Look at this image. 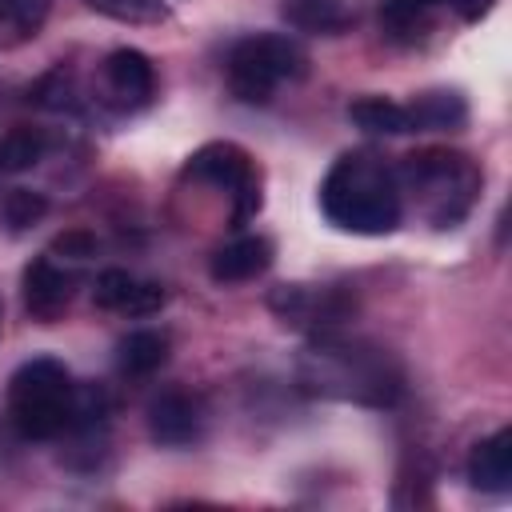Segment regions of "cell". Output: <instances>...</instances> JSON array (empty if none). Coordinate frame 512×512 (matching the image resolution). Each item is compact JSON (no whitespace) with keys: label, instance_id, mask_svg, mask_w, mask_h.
Returning a JSON list of instances; mask_svg holds the SVG:
<instances>
[{"label":"cell","instance_id":"cell-24","mask_svg":"<svg viewBox=\"0 0 512 512\" xmlns=\"http://www.w3.org/2000/svg\"><path fill=\"white\" fill-rule=\"evenodd\" d=\"M88 4H92V0H88Z\"/></svg>","mask_w":512,"mask_h":512},{"label":"cell","instance_id":"cell-13","mask_svg":"<svg viewBox=\"0 0 512 512\" xmlns=\"http://www.w3.org/2000/svg\"><path fill=\"white\" fill-rule=\"evenodd\" d=\"M468 480H472V488L492 492V496H504L512 488V432L508 428L484 436L472 448V456H468Z\"/></svg>","mask_w":512,"mask_h":512},{"label":"cell","instance_id":"cell-10","mask_svg":"<svg viewBox=\"0 0 512 512\" xmlns=\"http://www.w3.org/2000/svg\"><path fill=\"white\" fill-rule=\"evenodd\" d=\"M92 300L96 308L104 312H120V316H152L164 308V288L160 284H148V280H136L132 272L124 268H108L96 276L92 284Z\"/></svg>","mask_w":512,"mask_h":512},{"label":"cell","instance_id":"cell-21","mask_svg":"<svg viewBox=\"0 0 512 512\" xmlns=\"http://www.w3.org/2000/svg\"><path fill=\"white\" fill-rule=\"evenodd\" d=\"M92 8L116 16V20H132V24H148V20H164L168 8L160 0H92Z\"/></svg>","mask_w":512,"mask_h":512},{"label":"cell","instance_id":"cell-14","mask_svg":"<svg viewBox=\"0 0 512 512\" xmlns=\"http://www.w3.org/2000/svg\"><path fill=\"white\" fill-rule=\"evenodd\" d=\"M408 108L412 132H456L468 120V104L460 92H424Z\"/></svg>","mask_w":512,"mask_h":512},{"label":"cell","instance_id":"cell-4","mask_svg":"<svg viewBox=\"0 0 512 512\" xmlns=\"http://www.w3.org/2000/svg\"><path fill=\"white\" fill-rule=\"evenodd\" d=\"M8 416L24 440H56L76 420V380L52 356L20 364L8 380Z\"/></svg>","mask_w":512,"mask_h":512},{"label":"cell","instance_id":"cell-23","mask_svg":"<svg viewBox=\"0 0 512 512\" xmlns=\"http://www.w3.org/2000/svg\"><path fill=\"white\" fill-rule=\"evenodd\" d=\"M492 4L496 0H448V12H456L464 24H476V20H484L492 12Z\"/></svg>","mask_w":512,"mask_h":512},{"label":"cell","instance_id":"cell-2","mask_svg":"<svg viewBox=\"0 0 512 512\" xmlns=\"http://www.w3.org/2000/svg\"><path fill=\"white\" fill-rule=\"evenodd\" d=\"M324 216L356 236H388L404 216V196L396 172L372 152L340 156L320 184Z\"/></svg>","mask_w":512,"mask_h":512},{"label":"cell","instance_id":"cell-19","mask_svg":"<svg viewBox=\"0 0 512 512\" xmlns=\"http://www.w3.org/2000/svg\"><path fill=\"white\" fill-rule=\"evenodd\" d=\"M48 152V136L44 128H32V124H16L4 140H0V172L16 176V172H28L32 164H40Z\"/></svg>","mask_w":512,"mask_h":512},{"label":"cell","instance_id":"cell-17","mask_svg":"<svg viewBox=\"0 0 512 512\" xmlns=\"http://www.w3.org/2000/svg\"><path fill=\"white\" fill-rule=\"evenodd\" d=\"M348 120L372 136H404L412 132V120H408V108L388 100V96H360L348 104Z\"/></svg>","mask_w":512,"mask_h":512},{"label":"cell","instance_id":"cell-22","mask_svg":"<svg viewBox=\"0 0 512 512\" xmlns=\"http://www.w3.org/2000/svg\"><path fill=\"white\" fill-rule=\"evenodd\" d=\"M48 256H56V260H72V264H80V260H88V256H96V236H92V232H80V228H72V232H60V236L52 240V248H48Z\"/></svg>","mask_w":512,"mask_h":512},{"label":"cell","instance_id":"cell-9","mask_svg":"<svg viewBox=\"0 0 512 512\" xmlns=\"http://www.w3.org/2000/svg\"><path fill=\"white\" fill-rule=\"evenodd\" d=\"M72 288H76V276L64 272L56 256H36L24 268V308H28V316L40 320V324H56L72 304Z\"/></svg>","mask_w":512,"mask_h":512},{"label":"cell","instance_id":"cell-5","mask_svg":"<svg viewBox=\"0 0 512 512\" xmlns=\"http://www.w3.org/2000/svg\"><path fill=\"white\" fill-rule=\"evenodd\" d=\"M304 64H308V56L300 52L296 40H288L280 32H256V36H244L232 44L228 88L244 104H268L284 80L304 76Z\"/></svg>","mask_w":512,"mask_h":512},{"label":"cell","instance_id":"cell-6","mask_svg":"<svg viewBox=\"0 0 512 512\" xmlns=\"http://www.w3.org/2000/svg\"><path fill=\"white\" fill-rule=\"evenodd\" d=\"M184 172L224 188L232 196V220L236 224H244L248 216L260 212V172H256V160L240 144H232V140L204 144V148L192 152Z\"/></svg>","mask_w":512,"mask_h":512},{"label":"cell","instance_id":"cell-8","mask_svg":"<svg viewBox=\"0 0 512 512\" xmlns=\"http://www.w3.org/2000/svg\"><path fill=\"white\" fill-rule=\"evenodd\" d=\"M148 436L164 448H184L204 436V404L184 388H164L148 400Z\"/></svg>","mask_w":512,"mask_h":512},{"label":"cell","instance_id":"cell-15","mask_svg":"<svg viewBox=\"0 0 512 512\" xmlns=\"http://www.w3.org/2000/svg\"><path fill=\"white\" fill-rule=\"evenodd\" d=\"M280 12L296 32H312V36H336L352 20L344 0H284Z\"/></svg>","mask_w":512,"mask_h":512},{"label":"cell","instance_id":"cell-1","mask_svg":"<svg viewBox=\"0 0 512 512\" xmlns=\"http://www.w3.org/2000/svg\"><path fill=\"white\" fill-rule=\"evenodd\" d=\"M296 380L312 396L352 400L368 408H392L404 396V368L388 348L316 332L296 360Z\"/></svg>","mask_w":512,"mask_h":512},{"label":"cell","instance_id":"cell-18","mask_svg":"<svg viewBox=\"0 0 512 512\" xmlns=\"http://www.w3.org/2000/svg\"><path fill=\"white\" fill-rule=\"evenodd\" d=\"M52 12V0H0V52L28 44Z\"/></svg>","mask_w":512,"mask_h":512},{"label":"cell","instance_id":"cell-3","mask_svg":"<svg viewBox=\"0 0 512 512\" xmlns=\"http://www.w3.org/2000/svg\"><path fill=\"white\" fill-rule=\"evenodd\" d=\"M400 192H408L432 228H456L480 200L484 172L472 156L448 148H420L396 168Z\"/></svg>","mask_w":512,"mask_h":512},{"label":"cell","instance_id":"cell-20","mask_svg":"<svg viewBox=\"0 0 512 512\" xmlns=\"http://www.w3.org/2000/svg\"><path fill=\"white\" fill-rule=\"evenodd\" d=\"M44 212H48V200L40 192H32V188H12L4 196V220H8L12 232H24V228L40 224Z\"/></svg>","mask_w":512,"mask_h":512},{"label":"cell","instance_id":"cell-16","mask_svg":"<svg viewBox=\"0 0 512 512\" xmlns=\"http://www.w3.org/2000/svg\"><path fill=\"white\" fill-rule=\"evenodd\" d=\"M164 360H168V336L156 328H136L116 348V364L124 376H152L156 368H164Z\"/></svg>","mask_w":512,"mask_h":512},{"label":"cell","instance_id":"cell-11","mask_svg":"<svg viewBox=\"0 0 512 512\" xmlns=\"http://www.w3.org/2000/svg\"><path fill=\"white\" fill-rule=\"evenodd\" d=\"M104 88L120 108H144L156 92V68L140 48H116L104 60Z\"/></svg>","mask_w":512,"mask_h":512},{"label":"cell","instance_id":"cell-12","mask_svg":"<svg viewBox=\"0 0 512 512\" xmlns=\"http://www.w3.org/2000/svg\"><path fill=\"white\" fill-rule=\"evenodd\" d=\"M268 264H272V240L240 236V240H232V244L212 252L208 276L216 284H244V280H256L260 272H268Z\"/></svg>","mask_w":512,"mask_h":512},{"label":"cell","instance_id":"cell-7","mask_svg":"<svg viewBox=\"0 0 512 512\" xmlns=\"http://www.w3.org/2000/svg\"><path fill=\"white\" fill-rule=\"evenodd\" d=\"M272 312L284 324H300L312 332H332L336 324L348 320L352 300L336 288H304V284H284L272 292Z\"/></svg>","mask_w":512,"mask_h":512}]
</instances>
